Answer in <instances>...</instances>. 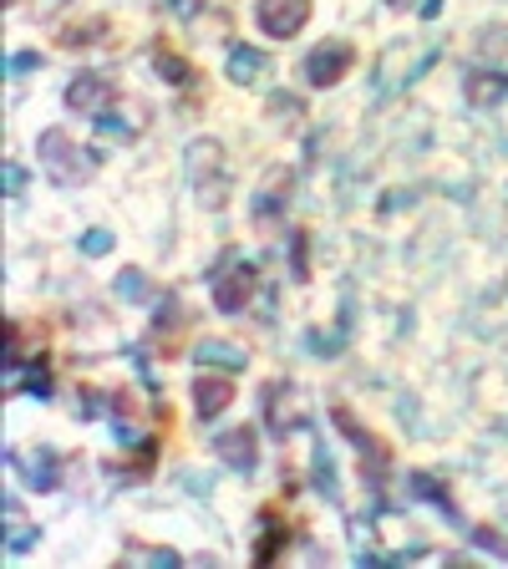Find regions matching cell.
I'll use <instances>...</instances> for the list:
<instances>
[{
	"instance_id": "1",
	"label": "cell",
	"mask_w": 508,
	"mask_h": 569,
	"mask_svg": "<svg viewBox=\"0 0 508 569\" xmlns=\"http://www.w3.org/2000/svg\"><path fill=\"white\" fill-rule=\"evenodd\" d=\"M189 178H193V193H199L203 209H218L224 193H229V178H224V147L199 138L189 147Z\"/></svg>"
},
{
	"instance_id": "2",
	"label": "cell",
	"mask_w": 508,
	"mask_h": 569,
	"mask_svg": "<svg viewBox=\"0 0 508 569\" xmlns=\"http://www.w3.org/2000/svg\"><path fill=\"white\" fill-rule=\"evenodd\" d=\"M36 147H42L46 174L57 178V183H82V178L92 174V158H87V153H82V147H76L61 128H46V132H42V143H36Z\"/></svg>"
},
{
	"instance_id": "3",
	"label": "cell",
	"mask_w": 508,
	"mask_h": 569,
	"mask_svg": "<svg viewBox=\"0 0 508 569\" xmlns=\"http://www.w3.org/2000/svg\"><path fill=\"white\" fill-rule=\"evenodd\" d=\"M351 61H356V51H351L346 42H320L316 51L305 57V82H310V87H335V82L351 72Z\"/></svg>"
},
{
	"instance_id": "4",
	"label": "cell",
	"mask_w": 508,
	"mask_h": 569,
	"mask_svg": "<svg viewBox=\"0 0 508 569\" xmlns=\"http://www.w3.org/2000/svg\"><path fill=\"white\" fill-rule=\"evenodd\" d=\"M331 423L341 427V432H346L351 442H356V453H362V473H366V478H381V467L392 463V458H387V448H381L377 432H366V427L356 423V412H346V407H335V412H331Z\"/></svg>"
},
{
	"instance_id": "5",
	"label": "cell",
	"mask_w": 508,
	"mask_h": 569,
	"mask_svg": "<svg viewBox=\"0 0 508 569\" xmlns=\"http://www.w3.org/2000/svg\"><path fill=\"white\" fill-rule=\"evenodd\" d=\"M255 21H260L264 36H295V31L310 21V0H260L255 5Z\"/></svg>"
},
{
	"instance_id": "6",
	"label": "cell",
	"mask_w": 508,
	"mask_h": 569,
	"mask_svg": "<svg viewBox=\"0 0 508 569\" xmlns=\"http://www.w3.org/2000/svg\"><path fill=\"white\" fill-rule=\"evenodd\" d=\"M184 331H189V306H184L178 295H168L158 306V321H153V346H158V356L174 361L178 351H184Z\"/></svg>"
},
{
	"instance_id": "7",
	"label": "cell",
	"mask_w": 508,
	"mask_h": 569,
	"mask_svg": "<svg viewBox=\"0 0 508 569\" xmlns=\"http://www.w3.org/2000/svg\"><path fill=\"white\" fill-rule=\"evenodd\" d=\"M255 285H260V275H255V264H234L229 275L214 285V306L224 310V316H234V310L249 306V295H255Z\"/></svg>"
},
{
	"instance_id": "8",
	"label": "cell",
	"mask_w": 508,
	"mask_h": 569,
	"mask_svg": "<svg viewBox=\"0 0 508 569\" xmlns=\"http://www.w3.org/2000/svg\"><path fill=\"white\" fill-rule=\"evenodd\" d=\"M214 453L224 458L234 473H249L255 458H260V448H255V427H234V432H224V438L214 442Z\"/></svg>"
},
{
	"instance_id": "9",
	"label": "cell",
	"mask_w": 508,
	"mask_h": 569,
	"mask_svg": "<svg viewBox=\"0 0 508 569\" xmlns=\"http://www.w3.org/2000/svg\"><path fill=\"white\" fill-rule=\"evenodd\" d=\"M229 402H234V381H224V377H199L193 381V412H199L203 423H214Z\"/></svg>"
},
{
	"instance_id": "10",
	"label": "cell",
	"mask_w": 508,
	"mask_h": 569,
	"mask_svg": "<svg viewBox=\"0 0 508 569\" xmlns=\"http://www.w3.org/2000/svg\"><path fill=\"white\" fill-rule=\"evenodd\" d=\"M260 402H264V417H270V427H275V432H291V427L305 417L300 407H291V387H285V381H275V387H264Z\"/></svg>"
},
{
	"instance_id": "11",
	"label": "cell",
	"mask_w": 508,
	"mask_h": 569,
	"mask_svg": "<svg viewBox=\"0 0 508 569\" xmlns=\"http://www.w3.org/2000/svg\"><path fill=\"white\" fill-rule=\"evenodd\" d=\"M102 103H113V87L102 76H76L72 87H67V107L72 112H102Z\"/></svg>"
},
{
	"instance_id": "12",
	"label": "cell",
	"mask_w": 508,
	"mask_h": 569,
	"mask_svg": "<svg viewBox=\"0 0 508 569\" xmlns=\"http://www.w3.org/2000/svg\"><path fill=\"white\" fill-rule=\"evenodd\" d=\"M193 361H203V366H224V371H245L249 356H245V346H234V341L209 336V341H199V351H193Z\"/></svg>"
},
{
	"instance_id": "13",
	"label": "cell",
	"mask_w": 508,
	"mask_h": 569,
	"mask_svg": "<svg viewBox=\"0 0 508 569\" xmlns=\"http://www.w3.org/2000/svg\"><path fill=\"white\" fill-rule=\"evenodd\" d=\"M508 97V76L504 72H473L468 76V103L473 107H494Z\"/></svg>"
},
{
	"instance_id": "14",
	"label": "cell",
	"mask_w": 508,
	"mask_h": 569,
	"mask_svg": "<svg viewBox=\"0 0 508 569\" xmlns=\"http://www.w3.org/2000/svg\"><path fill=\"white\" fill-rule=\"evenodd\" d=\"M229 82H239V87H249L255 76H264V51H255V46H229Z\"/></svg>"
},
{
	"instance_id": "15",
	"label": "cell",
	"mask_w": 508,
	"mask_h": 569,
	"mask_svg": "<svg viewBox=\"0 0 508 569\" xmlns=\"http://www.w3.org/2000/svg\"><path fill=\"white\" fill-rule=\"evenodd\" d=\"M153 67H158V76H163V82H174V87H178V82H189V61L178 57L168 42L153 46Z\"/></svg>"
},
{
	"instance_id": "16",
	"label": "cell",
	"mask_w": 508,
	"mask_h": 569,
	"mask_svg": "<svg viewBox=\"0 0 508 569\" xmlns=\"http://www.w3.org/2000/svg\"><path fill=\"white\" fill-rule=\"evenodd\" d=\"M264 519H270V529H264L260 544H255V559H260V565H275L280 549H285V524H280L275 513H264Z\"/></svg>"
},
{
	"instance_id": "17",
	"label": "cell",
	"mask_w": 508,
	"mask_h": 569,
	"mask_svg": "<svg viewBox=\"0 0 508 569\" xmlns=\"http://www.w3.org/2000/svg\"><path fill=\"white\" fill-rule=\"evenodd\" d=\"M117 295L132 300V306H143L147 295H153V280H147L143 270H122V275H117Z\"/></svg>"
},
{
	"instance_id": "18",
	"label": "cell",
	"mask_w": 508,
	"mask_h": 569,
	"mask_svg": "<svg viewBox=\"0 0 508 569\" xmlns=\"http://www.w3.org/2000/svg\"><path fill=\"white\" fill-rule=\"evenodd\" d=\"M97 31H107V21H87V26H72L67 36H61V42H67V46H92V42H97Z\"/></svg>"
},
{
	"instance_id": "19",
	"label": "cell",
	"mask_w": 508,
	"mask_h": 569,
	"mask_svg": "<svg viewBox=\"0 0 508 569\" xmlns=\"http://www.w3.org/2000/svg\"><path fill=\"white\" fill-rule=\"evenodd\" d=\"M113 249V234L107 229H87L82 234V254H107Z\"/></svg>"
},
{
	"instance_id": "20",
	"label": "cell",
	"mask_w": 508,
	"mask_h": 569,
	"mask_svg": "<svg viewBox=\"0 0 508 569\" xmlns=\"http://www.w3.org/2000/svg\"><path fill=\"white\" fill-rule=\"evenodd\" d=\"M291 264H295V275L305 280V264H310V245H305V234H295V254H291Z\"/></svg>"
},
{
	"instance_id": "21",
	"label": "cell",
	"mask_w": 508,
	"mask_h": 569,
	"mask_svg": "<svg viewBox=\"0 0 508 569\" xmlns=\"http://www.w3.org/2000/svg\"><path fill=\"white\" fill-rule=\"evenodd\" d=\"M21 189H26V178H21V174H15V168H11V163H5V193H11V199H15V193H21Z\"/></svg>"
},
{
	"instance_id": "22",
	"label": "cell",
	"mask_w": 508,
	"mask_h": 569,
	"mask_svg": "<svg viewBox=\"0 0 508 569\" xmlns=\"http://www.w3.org/2000/svg\"><path fill=\"white\" fill-rule=\"evenodd\" d=\"M168 5H174L178 15H193V11H199V5H203V0H168Z\"/></svg>"
},
{
	"instance_id": "23",
	"label": "cell",
	"mask_w": 508,
	"mask_h": 569,
	"mask_svg": "<svg viewBox=\"0 0 508 569\" xmlns=\"http://www.w3.org/2000/svg\"><path fill=\"white\" fill-rule=\"evenodd\" d=\"M387 5H402V0H387Z\"/></svg>"
}]
</instances>
